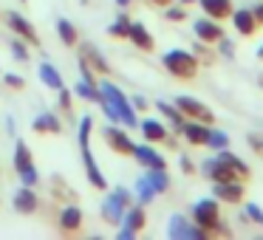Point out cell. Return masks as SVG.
Here are the masks:
<instances>
[{"mask_svg": "<svg viewBox=\"0 0 263 240\" xmlns=\"http://www.w3.org/2000/svg\"><path fill=\"white\" fill-rule=\"evenodd\" d=\"M130 158L136 161L139 167H144V170H167V158L156 150V144H150V142H142V144L133 142Z\"/></svg>", "mask_w": 263, "mask_h": 240, "instance_id": "obj_9", "label": "cell"}, {"mask_svg": "<svg viewBox=\"0 0 263 240\" xmlns=\"http://www.w3.org/2000/svg\"><path fill=\"white\" fill-rule=\"evenodd\" d=\"M246 144H249V150L263 161V133H249V136H246Z\"/></svg>", "mask_w": 263, "mask_h": 240, "instance_id": "obj_44", "label": "cell"}, {"mask_svg": "<svg viewBox=\"0 0 263 240\" xmlns=\"http://www.w3.org/2000/svg\"><path fill=\"white\" fill-rule=\"evenodd\" d=\"M223 34H227V29H223L221 20H212V17H206V14L198 20H193V37L201 43H206V46H215Z\"/></svg>", "mask_w": 263, "mask_h": 240, "instance_id": "obj_12", "label": "cell"}, {"mask_svg": "<svg viewBox=\"0 0 263 240\" xmlns=\"http://www.w3.org/2000/svg\"><path fill=\"white\" fill-rule=\"evenodd\" d=\"M99 93H102V96L116 108L122 125H125V127H139V113L133 110L130 96H127V93L122 91V88L110 79V76H99Z\"/></svg>", "mask_w": 263, "mask_h": 240, "instance_id": "obj_3", "label": "cell"}, {"mask_svg": "<svg viewBox=\"0 0 263 240\" xmlns=\"http://www.w3.org/2000/svg\"><path fill=\"white\" fill-rule=\"evenodd\" d=\"M37 76H40V82L48 88V91H60V88L65 85L63 74H60V68L54 63H48V59H43L40 65H37Z\"/></svg>", "mask_w": 263, "mask_h": 240, "instance_id": "obj_24", "label": "cell"}, {"mask_svg": "<svg viewBox=\"0 0 263 240\" xmlns=\"http://www.w3.org/2000/svg\"><path fill=\"white\" fill-rule=\"evenodd\" d=\"M119 226H127V229H133L136 234H142L144 226H147V212H144V206L142 204H130L125 209V217H122Z\"/></svg>", "mask_w": 263, "mask_h": 240, "instance_id": "obj_26", "label": "cell"}, {"mask_svg": "<svg viewBox=\"0 0 263 240\" xmlns=\"http://www.w3.org/2000/svg\"><path fill=\"white\" fill-rule=\"evenodd\" d=\"M133 237H139L133 229H127V226H116V240H133Z\"/></svg>", "mask_w": 263, "mask_h": 240, "instance_id": "obj_47", "label": "cell"}, {"mask_svg": "<svg viewBox=\"0 0 263 240\" xmlns=\"http://www.w3.org/2000/svg\"><path fill=\"white\" fill-rule=\"evenodd\" d=\"M57 229L60 234H80L82 226H85V215H82V209L77 206V201H71V204H63L57 209Z\"/></svg>", "mask_w": 263, "mask_h": 240, "instance_id": "obj_6", "label": "cell"}, {"mask_svg": "<svg viewBox=\"0 0 263 240\" xmlns=\"http://www.w3.org/2000/svg\"><path fill=\"white\" fill-rule=\"evenodd\" d=\"M20 3H26V0H20Z\"/></svg>", "mask_w": 263, "mask_h": 240, "instance_id": "obj_56", "label": "cell"}, {"mask_svg": "<svg viewBox=\"0 0 263 240\" xmlns=\"http://www.w3.org/2000/svg\"><path fill=\"white\" fill-rule=\"evenodd\" d=\"M190 217H193V221L198 223V226L204 229L210 237H232V226L223 221V215H221V201H218L215 195H212V198L195 201L193 209H190Z\"/></svg>", "mask_w": 263, "mask_h": 240, "instance_id": "obj_1", "label": "cell"}, {"mask_svg": "<svg viewBox=\"0 0 263 240\" xmlns=\"http://www.w3.org/2000/svg\"><path fill=\"white\" fill-rule=\"evenodd\" d=\"M77 48H80V59H85V63L91 65L93 74H97V76H110V71H114V68H110V63L105 59V54L99 51L93 43H82L80 40V43H77Z\"/></svg>", "mask_w": 263, "mask_h": 240, "instance_id": "obj_14", "label": "cell"}, {"mask_svg": "<svg viewBox=\"0 0 263 240\" xmlns=\"http://www.w3.org/2000/svg\"><path fill=\"white\" fill-rule=\"evenodd\" d=\"M204 147L206 150H223V147H229V133L227 130H221V127H215V125H210V130H206V142H204Z\"/></svg>", "mask_w": 263, "mask_h": 240, "instance_id": "obj_31", "label": "cell"}, {"mask_svg": "<svg viewBox=\"0 0 263 240\" xmlns=\"http://www.w3.org/2000/svg\"><path fill=\"white\" fill-rule=\"evenodd\" d=\"M6 133H9V136H14V133H17V127H14V119H12V116H6Z\"/></svg>", "mask_w": 263, "mask_h": 240, "instance_id": "obj_49", "label": "cell"}, {"mask_svg": "<svg viewBox=\"0 0 263 240\" xmlns=\"http://www.w3.org/2000/svg\"><path fill=\"white\" fill-rule=\"evenodd\" d=\"M150 6H159V9H164V6H170L173 0H147Z\"/></svg>", "mask_w": 263, "mask_h": 240, "instance_id": "obj_50", "label": "cell"}, {"mask_svg": "<svg viewBox=\"0 0 263 240\" xmlns=\"http://www.w3.org/2000/svg\"><path fill=\"white\" fill-rule=\"evenodd\" d=\"M255 57H257V59H260V63H263V43H260V46H257V51H255Z\"/></svg>", "mask_w": 263, "mask_h": 240, "instance_id": "obj_52", "label": "cell"}, {"mask_svg": "<svg viewBox=\"0 0 263 240\" xmlns=\"http://www.w3.org/2000/svg\"><path fill=\"white\" fill-rule=\"evenodd\" d=\"M127 43H133V46H136V51H142V54H153L156 51V37L150 34V29L142 23V20H130Z\"/></svg>", "mask_w": 263, "mask_h": 240, "instance_id": "obj_19", "label": "cell"}, {"mask_svg": "<svg viewBox=\"0 0 263 240\" xmlns=\"http://www.w3.org/2000/svg\"><path fill=\"white\" fill-rule=\"evenodd\" d=\"M133 198H136V204H142V206H150L156 198H159V192H156L153 184L147 181V175L136 178V184H133Z\"/></svg>", "mask_w": 263, "mask_h": 240, "instance_id": "obj_27", "label": "cell"}, {"mask_svg": "<svg viewBox=\"0 0 263 240\" xmlns=\"http://www.w3.org/2000/svg\"><path fill=\"white\" fill-rule=\"evenodd\" d=\"M212 195L221 204L238 206L246 201V181H238V178H232V181H218V184H212Z\"/></svg>", "mask_w": 263, "mask_h": 240, "instance_id": "obj_11", "label": "cell"}, {"mask_svg": "<svg viewBox=\"0 0 263 240\" xmlns=\"http://www.w3.org/2000/svg\"><path fill=\"white\" fill-rule=\"evenodd\" d=\"M31 130H34L37 136H57V133H63V122H60L57 113L46 110V113H37V116H34V122H31Z\"/></svg>", "mask_w": 263, "mask_h": 240, "instance_id": "obj_21", "label": "cell"}, {"mask_svg": "<svg viewBox=\"0 0 263 240\" xmlns=\"http://www.w3.org/2000/svg\"><path fill=\"white\" fill-rule=\"evenodd\" d=\"M252 12H255V17H257V23L263 26V0H257L255 6H252Z\"/></svg>", "mask_w": 263, "mask_h": 240, "instance_id": "obj_48", "label": "cell"}, {"mask_svg": "<svg viewBox=\"0 0 263 240\" xmlns=\"http://www.w3.org/2000/svg\"><path fill=\"white\" fill-rule=\"evenodd\" d=\"M161 65H164V71L173 76V79H181V82H190L198 76V57H195L190 48H170V51L161 54Z\"/></svg>", "mask_w": 263, "mask_h": 240, "instance_id": "obj_2", "label": "cell"}, {"mask_svg": "<svg viewBox=\"0 0 263 240\" xmlns=\"http://www.w3.org/2000/svg\"><path fill=\"white\" fill-rule=\"evenodd\" d=\"M48 189H51V198H57V201H63V204H71V201H77L80 198V192H77L74 187H71L65 178H51V184H48Z\"/></svg>", "mask_w": 263, "mask_h": 240, "instance_id": "obj_28", "label": "cell"}, {"mask_svg": "<svg viewBox=\"0 0 263 240\" xmlns=\"http://www.w3.org/2000/svg\"><path fill=\"white\" fill-rule=\"evenodd\" d=\"M206 130H210V125H206V122L184 119V125H181V130H178V136H181L187 144H193V147H204V142H206Z\"/></svg>", "mask_w": 263, "mask_h": 240, "instance_id": "obj_20", "label": "cell"}, {"mask_svg": "<svg viewBox=\"0 0 263 240\" xmlns=\"http://www.w3.org/2000/svg\"><path fill=\"white\" fill-rule=\"evenodd\" d=\"M114 3H116L119 9H130V6H133V0H114Z\"/></svg>", "mask_w": 263, "mask_h": 240, "instance_id": "obj_51", "label": "cell"}, {"mask_svg": "<svg viewBox=\"0 0 263 240\" xmlns=\"http://www.w3.org/2000/svg\"><path fill=\"white\" fill-rule=\"evenodd\" d=\"M14 170H17L20 184H26V187H37L40 184V170H37L34 161H26L23 167H14Z\"/></svg>", "mask_w": 263, "mask_h": 240, "instance_id": "obj_34", "label": "cell"}, {"mask_svg": "<svg viewBox=\"0 0 263 240\" xmlns=\"http://www.w3.org/2000/svg\"><path fill=\"white\" fill-rule=\"evenodd\" d=\"M80 153H82V167H85V178H88V184H91L93 189H99V192H108V178H105V175H102V170H99V161L93 158L91 144L80 147Z\"/></svg>", "mask_w": 263, "mask_h": 240, "instance_id": "obj_16", "label": "cell"}, {"mask_svg": "<svg viewBox=\"0 0 263 240\" xmlns=\"http://www.w3.org/2000/svg\"><path fill=\"white\" fill-rule=\"evenodd\" d=\"M198 172H201V175H204L210 184H218V181H232V178H238V175H235V172L229 170L227 164H223L221 158H218V155H210V158L201 161V164H198ZM238 181H240V178H238Z\"/></svg>", "mask_w": 263, "mask_h": 240, "instance_id": "obj_17", "label": "cell"}, {"mask_svg": "<svg viewBox=\"0 0 263 240\" xmlns=\"http://www.w3.org/2000/svg\"><path fill=\"white\" fill-rule=\"evenodd\" d=\"M71 91H74L77 99H85V102H99V99H102V93H99V82H88V79H82V76L74 82Z\"/></svg>", "mask_w": 263, "mask_h": 240, "instance_id": "obj_29", "label": "cell"}, {"mask_svg": "<svg viewBox=\"0 0 263 240\" xmlns=\"http://www.w3.org/2000/svg\"><path fill=\"white\" fill-rule=\"evenodd\" d=\"M187 6H181V3H178V6H164V20L167 23H187Z\"/></svg>", "mask_w": 263, "mask_h": 240, "instance_id": "obj_38", "label": "cell"}, {"mask_svg": "<svg viewBox=\"0 0 263 240\" xmlns=\"http://www.w3.org/2000/svg\"><path fill=\"white\" fill-rule=\"evenodd\" d=\"M229 23H232V29L238 31L240 37H255L257 29H260V23H257L255 12L252 9H232V14H229Z\"/></svg>", "mask_w": 263, "mask_h": 240, "instance_id": "obj_18", "label": "cell"}, {"mask_svg": "<svg viewBox=\"0 0 263 240\" xmlns=\"http://www.w3.org/2000/svg\"><path fill=\"white\" fill-rule=\"evenodd\" d=\"M57 37L60 43H63L65 48H77V43H80V31H77V26L71 23V20H57Z\"/></svg>", "mask_w": 263, "mask_h": 240, "instance_id": "obj_30", "label": "cell"}, {"mask_svg": "<svg viewBox=\"0 0 263 240\" xmlns=\"http://www.w3.org/2000/svg\"><path fill=\"white\" fill-rule=\"evenodd\" d=\"M190 51H193L195 57H198V63H201V65H212V63H215V54H212V48L206 46V43H201V40H195V46L190 48Z\"/></svg>", "mask_w": 263, "mask_h": 240, "instance_id": "obj_39", "label": "cell"}, {"mask_svg": "<svg viewBox=\"0 0 263 240\" xmlns=\"http://www.w3.org/2000/svg\"><path fill=\"white\" fill-rule=\"evenodd\" d=\"M173 102H176V108L184 113V119H198V122H206V125H215V113H212V108L206 102H201V99L181 93V96H176Z\"/></svg>", "mask_w": 263, "mask_h": 240, "instance_id": "obj_7", "label": "cell"}, {"mask_svg": "<svg viewBox=\"0 0 263 240\" xmlns=\"http://www.w3.org/2000/svg\"><path fill=\"white\" fill-rule=\"evenodd\" d=\"M178 3H181V6H193L195 0H178Z\"/></svg>", "mask_w": 263, "mask_h": 240, "instance_id": "obj_53", "label": "cell"}, {"mask_svg": "<svg viewBox=\"0 0 263 240\" xmlns=\"http://www.w3.org/2000/svg\"><path fill=\"white\" fill-rule=\"evenodd\" d=\"M215 155H218V158H221L223 164L229 167V170L235 172V175L240 178V181H252V167L246 164V161L240 158V155H235L229 147H223V150H215Z\"/></svg>", "mask_w": 263, "mask_h": 240, "instance_id": "obj_22", "label": "cell"}, {"mask_svg": "<svg viewBox=\"0 0 263 240\" xmlns=\"http://www.w3.org/2000/svg\"><path fill=\"white\" fill-rule=\"evenodd\" d=\"M99 110H102V116H105V122H110V125H122V122H119V113H116V108H114V105H110L108 102V99H99Z\"/></svg>", "mask_w": 263, "mask_h": 240, "instance_id": "obj_42", "label": "cell"}, {"mask_svg": "<svg viewBox=\"0 0 263 240\" xmlns=\"http://www.w3.org/2000/svg\"><path fill=\"white\" fill-rule=\"evenodd\" d=\"M102 138H105V144H108L116 155H130L133 138H130V133H127L125 125H110V122H108V125L102 127Z\"/></svg>", "mask_w": 263, "mask_h": 240, "instance_id": "obj_10", "label": "cell"}, {"mask_svg": "<svg viewBox=\"0 0 263 240\" xmlns=\"http://www.w3.org/2000/svg\"><path fill=\"white\" fill-rule=\"evenodd\" d=\"M260 88H263V76H260Z\"/></svg>", "mask_w": 263, "mask_h": 240, "instance_id": "obj_55", "label": "cell"}, {"mask_svg": "<svg viewBox=\"0 0 263 240\" xmlns=\"http://www.w3.org/2000/svg\"><path fill=\"white\" fill-rule=\"evenodd\" d=\"M74 91H71V88H60L57 91V102H60V113H65V116H71L74 113Z\"/></svg>", "mask_w": 263, "mask_h": 240, "instance_id": "obj_36", "label": "cell"}, {"mask_svg": "<svg viewBox=\"0 0 263 240\" xmlns=\"http://www.w3.org/2000/svg\"><path fill=\"white\" fill-rule=\"evenodd\" d=\"M153 108L159 110V116H161V119H164L167 125L173 127V133L181 130V125H184V113L176 108V102H164V99H156Z\"/></svg>", "mask_w": 263, "mask_h": 240, "instance_id": "obj_25", "label": "cell"}, {"mask_svg": "<svg viewBox=\"0 0 263 240\" xmlns=\"http://www.w3.org/2000/svg\"><path fill=\"white\" fill-rule=\"evenodd\" d=\"M0 82H3V88H9V91H23L26 88V79L20 74H12V71H3Z\"/></svg>", "mask_w": 263, "mask_h": 240, "instance_id": "obj_41", "label": "cell"}, {"mask_svg": "<svg viewBox=\"0 0 263 240\" xmlns=\"http://www.w3.org/2000/svg\"><path fill=\"white\" fill-rule=\"evenodd\" d=\"M9 51H12V59H14V63H20V65H26L31 59V46L26 40H20L17 34L9 40Z\"/></svg>", "mask_w": 263, "mask_h": 240, "instance_id": "obj_32", "label": "cell"}, {"mask_svg": "<svg viewBox=\"0 0 263 240\" xmlns=\"http://www.w3.org/2000/svg\"><path fill=\"white\" fill-rule=\"evenodd\" d=\"M144 175H147V181L153 184V189H156L159 195L170 192L173 181H170V172H167V170H144Z\"/></svg>", "mask_w": 263, "mask_h": 240, "instance_id": "obj_33", "label": "cell"}, {"mask_svg": "<svg viewBox=\"0 0 263 240\" xmlns=\"http://www.w3.org/2000/svg\"><path fill=\"white\" fill-rule=\"evenodd\" d=\"M215 46H218V54H221V57H223V59H235V54H238V48H235V43H232V40H229V37H227V34H223V37H221V40H218V43H215Z\"/></svg>", "mask_w": 263, "mask_h": 240, "instance_id": "obj_43", "label": "cell"}, {"mask_svg": "<svg viewBox=\"0 0 263 240\" xmlns=\"http://www.w3.org/2000/svg\"><path fill=\"white\" fill-rule=\"evenodd\" d=\"M201 6V12L206 14V17H212V20H229V14H232V0H195Z\"/></svg>", "mask_w": 263, "mask_h": 240, "instance_id": "obj_23", "label": "cell"}, {"mask_svg": "<svg viewBox=\"0 0 263 240\" xmlns=\"http://www.w3.org/2000/svg\"><path fill=\"white\" fill-rule=\"evenodd\" d=\"M130 105H133V110H136V113H144V110L153 108V102H150L144 93H133V96H130Z\"/></svg>", "mask_w": 263, "mask_h": 240, "instance_id": "obj_45", "label": "cell"}, {"mask_svg": "<svg viewBox=\"0 0 263 240\" xmlns=\"http://www.w3.org/2000/svg\"><path fill=\"white\" fill-rule=\"evenodd\" d=\"M12 206H14L17 215H37V212H40V195H37V187L20 184L17 192L12 195Z\"/></svg>", "mask_w": 263, "mask_h": 240, "instance_id": "obj_13", "label": "cell"}, {"mask_svg": "<svg viewBox=\"0 0 263 240\" xmlns=\"http://www.w3.org/2000/svg\"><path fill=\"white\" fill-rule=\"evenodd\" d=\"M243 215H246V221H252L255 226L263 229V206L260 204H255V201H243Z\"/></svg>", "mask_w": 263, "mask_h": 240, "instance_id": "obj_37", "label": "cell"}, {"mask_svg": "<svg viewBox=\"0 0 263 240\" xmlns=\"http://www.w3.org/2000/svg\"><path fill=\"white\" fill-rule=\"evenodd\" d=\"M0 20H3V9H0Z\"/></svg>", "mask_w": 263, "mask_h": 240, "instance_id": "obj_54", "label": "cell"}, {"mask_svg": "<svg viewBox=\"0 0 263 240\" xmlns=\"http://www.w3.org/2000/svg\"><path fill=\"white\" fill-rule=\"evenodd\" d=\"M130 204H136V198H133V189L127 187H114L108 189V195L102 198V204H99V217H102L108 226H119L122 217H125V209Z\"/></svg>", "mask_w": 263, "mask_h": 240, "instance_id": "obj_4", "label": "cell"}, {"mask_svg": "<svg viewBox=\"0 0 263 240\" xmlns=\"http://www.w3.org/2000/svg\"><path fill=\"white\" fill-rule=\"evenodd\" d=\"M178 167H181L184 175H195V172H198V167H195V161L190 158V155H181V158H178Z\"/></svg>", "mask_w": 263, "mask_h": 240, "instance_id": "obj_46", "label": "cell"}, {"mask_svg": "<svg viewBox=\"0 0 263 240\" xmlns=\"http://www.w3.org/2000/svg\"><path fill=\"white\" fill-rule=\"evenodd\" d=\"M167 237L170 240H210V234H206L190 215L176 212V215L167 217Z\"/></svg>", "mask_w": 263, "mask_h": 240, "instance_id": "obj_5", "label": "cell"}, {"mask_svg": "<svg viewBox=\"0 0 263 240\" xmlns=\"http://www.w3.org/2000/svg\"><path fill=\"white\" fill-rule=\"evenodd\" d=\"M127 31H130V17H127V14H116V20L108 26V37H114V40H127Z\"/></svg>", "mask_w": 263, "mask_h": 240, "instance_id": "obj_35", "label": "cell"}, {"mask_svg": "<svg viewBox=\"0 0 263 240\" xmlns=\"http://www.w3.org/2000/svg\"><path fill=\"white\" fill-rule=\"evenodd\" d=\"M139 133H142L144 142L150 144H164V138L170 136V125H167L164 119H156V116H144V119H139Z\"/></svg>", "mask_w": 263, "mask_h": 240, "instance_id": "obj_15", "label": "cell"}, {"mask_svg": "<svg viewBox=\"0 0 263 240\" xmlns=\"http://www.w3.org/2000/svg\"><path fill=\"white\" fill-rule=\"evenodd\" d=\"M26 161H34L31 158V147L23 138H17V142H14V167H23Z\"/></svg>", "mask_w": 263, "mask_h": 240, "instance_id": "obj_40", "label": "cell"}, {"mask_svg": "<svg viewBox=\"0 0 263 240\" xmlns=\"http://www.w3.org/2000/svg\"><path fill=\"white\" fill-rule=\"evenodd\" d=\"M3 20H6L9 31H12V34H17L20 40H26L31 48L40 46V31H37V26L31 23V20H26L20 12H3Z\"/></svg>", "mask_w": 263, "mask_h": 240, "instance_id": "obj_8", "label": "cell"}]
</instances>
